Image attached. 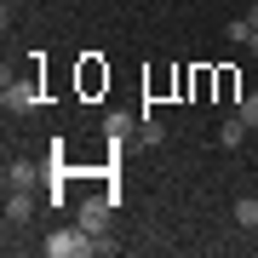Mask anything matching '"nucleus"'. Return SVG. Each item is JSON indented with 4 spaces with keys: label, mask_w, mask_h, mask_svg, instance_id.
Wrapping results in <instances>:
<instances>
[{
    "label": "nucleus",
    "mask_w": 258,
    "mask_h": 258,
    "mask_svg": "<svg viewBox=\"0 0 258 258\" xmlns=\"http://www.w3.org/2000/svg\"><path fill=\"white\" fill-rule=\"evenodd\" d=\"M40 247H46V258H86V252H98V235H86V230H52Z\"/></svg>",
    "instance_id": "1"
},
{
    "label": "nucleus",
    "mask_w": 258,
    "mask_h": 258,
    "mask_svg": "<svg viewBox=\"0 0 258 258\" xmlns=\"http://www.w3.org/2000/svg\"><path fill=\"white\" fill-rule=\"evenodd\" d=\"M6 109H40V86H35V81H12V75H6Z\"/></svg>",
    "instance_id": "2"
},
{
    "label": "nucleus",
    "mask_w": 258,
    "mask_h": 258,
    "mask_svg": "<svg viewBox=\"0 0 258 258\" xmlns=\"http://www.w3.org/2000/svg\"><path fill=\"white\" fill-rule=\"evenodd\" d=\"M109 207H115V201H86V207H81V230H86V235H103V230H109Z\"/></svg>",
    "instance_id": "3"
},
{
    "label": "nucleus",
    "mask_w": 258,
    "mask_h": 258,
    "mask_svg": "<svg viewBox=\"0 0 258 258\" xmlns=\"http://www.w3.org/2000/svg\"><path fill=\"white\" fill-rule=\"evenodd\" d=\"M29 212H35V195H6V224H29Z\"/></svg>",
    "instance_id": "4"
},
{
    "label": "nucleus",
    "mask_w": 258,
    "mask_h": 258,
    "mask_svg": "<svg viewBox=\"0 0 258 258\" xmlns=\"http://www.w3.org/2000/svg\"><path fill=\"white\" fill-rule=\"evenodd\" d=\"M6 178H12V189H29V184L40 178V166H35V161H12V172H6Z\"/></svg>",
    "instance_id": "5"
},
{
    "label": "nucleus",
    "mask_w": 258,
    "mask_h": 258,
    "mask_svg": "<svg viewBox=\"0 0 258 258\" xmlns=\"http://www.w3.org/2000/svg\"><path fill=\"white\" fill-rule=\"evenodd\" d=\"M218 144H230V149H241V144H247V120H224V126H218Z\"/></svg>",
    "instance_id": "6"
},
{
    "label": "nucleus",
    "mask_w": 258,
    "mask_h": 258,
    "mask_svg": "<svg viewBox=\"0 0 258 258\" xmlns=\"http://www.w3.org/2000/svg\"><path fill=\"white\" fill-rule=\"evenodd\" d=\"M235 224L241 230H258V195H241L235 201Z\"/></svg>",
    "instance_id": "7"
},
{
    "label": "nucleus",
    "mask_w": 258,
    "mask_h": 258,
    "mask_svg": "<svg viewBox=\"0 0 258 258\" xmlns=\"http://www.w3.org/2000/svg\"><path fill=\"white\" fill-rule=\"evenodd\" d=\"M224 35H230V40H235V46H247V40H252V23H247V18H235L230 29H224Z\"/></svg>",
    "instance_id": "8"
},
{
    "label": "nucleus",
    "mask_w": 258,
    "mask_h": 258,
    "mask_svg": "<svg viewBox=\"0 0 258 258\" xmlns=\"http://www.w3.org/2000/svg\"><path fill=\"white\" fill-rule=\"evenodd\" d=\"M241 120H247V126L258 132V92H252V98H241Z\"/></svg>",
    "instance_id": "9"
},
{
    "label": "nucleus",
    "mask_w": 258,
    "mask_h": 258,
    "mask_svg": "<svg viewBox=\"0 0 258 258\" xmlns=\"http://www.w3.org/2000/svg\"><path fill=\"white\" fill-rule=\"evenodd\" d=\"M247 46H252V57H258V29H252V40H247Z\"/></svg>",
    "instance_id": "10"
},
{
    "label": "nucleus",
    "mask_w": 258,
    "mask_h": 258,
    "mask_svg": "<svg viewBox=\"0 0 258 258\" xmlns=\"http://www.w3.org/2000/svg\"><path fill=\"white\" fill-rule=\"evenodd\" d=\"M247 23H252V29H258V6H252V12H247Z\"/></svg>",
    "instance_id": "11"
}]
</instances>
